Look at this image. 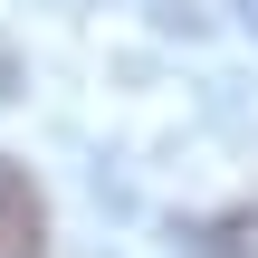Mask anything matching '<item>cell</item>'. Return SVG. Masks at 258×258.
<instances>
[{"mask_svg": "<svg viewBox=\"0 0 258 258\" xmlns=\"http://www.w3.org/2000/svg\"><path fill=\"white\" fill-rule=\"evenodd\" d=\"M0 258H48V211L10 153H0Z\"/></svg>", "mask_w": 258, "mask_h": 258, "instance_id": "obj_1", "label": "cell"}, {"mask_svg": "<svg viewBox=\"0 0 258 258\" xmlns=\"http://www.w3.org/2000/svg\"><path fill=\"white\" fill-rule=\"evenodd\" d=\"M191 258H258V201L220 211V220H201V230H191Z\"/></svg>", "mask_w": 258, "mask_h": 258, "instance_id": "obj_2", "label": "cell"}]
</instances>
